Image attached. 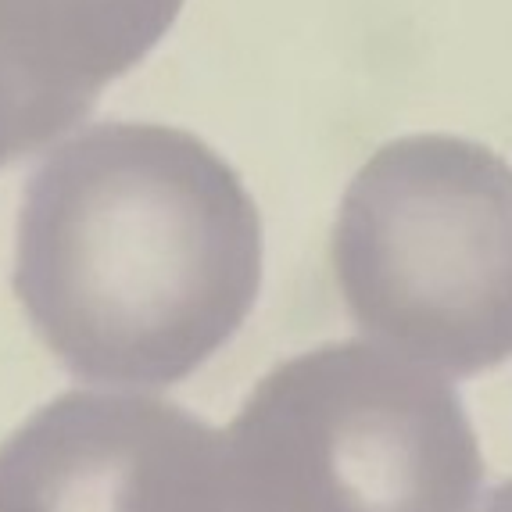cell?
<instances>
[{
    "mask_svg": "<svg viewBox=\"0 0 512 512\" xmlns=\"http://www.w3.org/2000/svg\"><path fill=\"white\" fill-rule=\"evenodd\" d=\"M262 287V219L187 129L97 122L29 176L15 294L79 380L172 387L237 337Z\"/></svg>",
    "mask_w": 512,
    "mask_h": 512,
    "instance_id": "6da1fadb",
    "label": "cell"
},
{
    "mask_svg": "<svg viewBox=\"0 0 512 512\" xmlns=\"http://www.w3.org/2000/svg\"><path fill=\"white\" fill-rule=\"evenodd\" d=\"M330 255L373 344L448 376L512 359V165L487 144H384L344 190Z\"/></svg>",
    "mask_w": 512,
    "mask_h": 512,
    "instance_id": "7a4b0ae2",
    "label": "cell"
},
{
    "mask_svg": "<svg viewBox=\"0 0 512 512\" xmlns=\"http://www.w3.org/2000/svg\"><path fill=\"white\" fill-rule=\"evenodd\" d=\"M226 444L244 512H473L484 484L459 391L366 341L273 366Z\"/></svg>",
    "mask_w": 512,
    "mask_h": 512,
    "instance_id": "3957f363",
    "label": "cell"
},
{
    "mask_svg": "<svg viewBox=\"0 0 512 512\" xmlns=\"http://www.w3.org/2000/svg\"><path fill=\"white\" fill-rule=\"evenodd\" d=\"M0 512H244L226 430L129 391H65L0 444Z\"/></svg>",
    "mask_w": 512,
    "mask_h": 512,
    "instance_id": "277c9868",
    "label": "cell"
},
{
    "mask_svg": "<svg viewBox=\"0 0 512 512\" xmlns=\"http://www.w3.org/2000/svg\"><path fill=\"white\" fill-rule=\"evenodd\" d=\"M183 0H0V43L43 83L94 104L176 26Z\"/></svg>",
    "mask_w": 512,
    "mask_h": 512,
    "instance_id": "5b68a950",
    "label": "cell"
},
{
    "mask_svg": "<svg viewBox=\"0 0 512 512\" xmlns=\"http://www.w3.org/2000/svg\"><path fill=\"white\" fill-rule=\"evenodd\" d=\"M94 104L43 83L0 43V169L69 133Z\"/></svg>",
    "mask_w": 512,
    "mask_h": 512,
    "instance_id": "8992f818",
    "label": "cell"
},
{
    "mask_svg": "<svg viewBox=\"0 0 512 512\" xmlns=\"http://www.w3.org/2000/svg\"><path fill=\"white\" fill-rule=\"evenodd\" d=\"M480 512H512V480L502 487H495L491 491V498H487V505Z\"/></svg>",
    "mask_w": 512,
    "mask_h": 512,
    "instance_id": "52a82bcc",
    "label": "cell"
}]
</instances>
